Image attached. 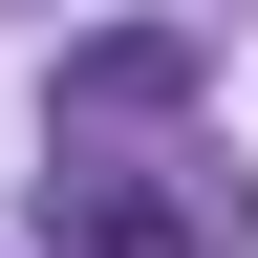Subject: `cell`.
Here are the masks:
<instances>
[{
    "label": "cell",
    "mask_w": 258,
    "mask_h": 258,
    "mask_svg": "<svg viewBox=\"0 0 258 258\" xmlns=\"http://www.w3.org/2000/svg\"><path fill=\"white\" fill-rule=\"evenodd\" d=\"M64 108H86V129H151V108H194V43H172V22H108V43H64Z\"/></svg>",
    "instance_id": "obj_2"
},
{
    "label": "cell",
    "mask_w": 258,
    "mask_h": 258,
    "mask_svg": "<svg viewBox=\"0 0 258 258\" xmlns=\"http://www.w3.org/2000/svg\"><path fill=\"white\" fill-rule=\"evenodd\" d=\"M64 258H215V194H151V172H64Z\"/></svg>",
    "instance_id": "obj_1"
}]
</instances>
